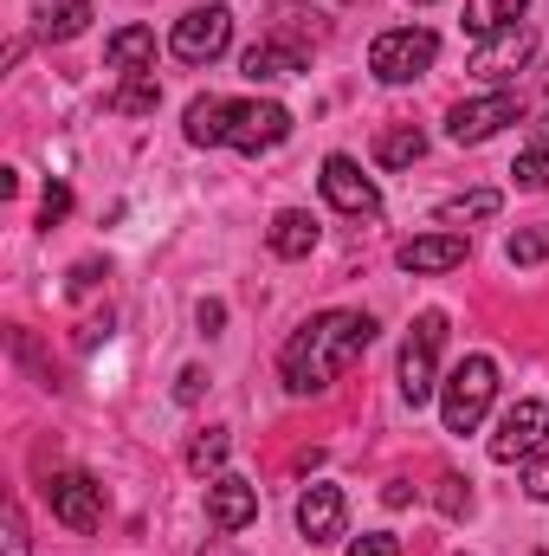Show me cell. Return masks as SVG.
<instances>
[{
	"label": "cell",
	"mask_w": 549,
	"mask_h": 556,
	"mask_svg": "<svg viewBox=\"0 0 549 556\" xmlns=\"http://www.w3.org/2000/svg\"><path fill=\"white\" fill-rule=\"evenodd\" d=\"M511 175H518V188H549V142H531V149H518Z\"/></svg>",
	"instance_id": "cell-27"
},
{
	"label": "cell",
	"mask_w": 549,
	"mask_h": 556,
	"mask_svg": "<svg viewBox=\"0 0 549 556\" xmlns=\"http://www.w3.org/2000/svg\"><path fill=\"white\" fill-rule=\"evenodd\" d=\"M413 7H426V0H413Z\"/></svg>",
	"instance_id": "cell-36"
},
{
	"label": "cell",
	"mask_w": 549,
	"mask_h": 556,
	"mask_svg": "<svg viewBox=\"0 0 549 556\" xmlns=\"http://www.w3.org/2000/svg\"><path fill=\"white\" fill-rule=\"evenodd\" d=\"M220 124H227V98H194L188 104V142L194 149H214L220 142Z\"/></svg>",
	"instance_id": "cell-23"
},
{
	"label": "cell",
	"mask_w": 549,
	"mask_h": 556,
	"mask_svg": "<svg viewBox=\"0 0 549 556\" xmlns=\"http://www.w3.org/2000/svg\"><path fill=\"white\" fill-rule=\"evenodd\" d=\"M420 155H426V137H420L413 124H395V130L375 137V162H382V168H408V162H420Z\"/></svg>",
	"instance_id": "cell-22"
},
{
	"label": "cell",
	"mask_w": 549,
	"mask_h": 556,
	"mask_svg": "<svg viewBox=\"0 0 549 556\" xmlns=\"http://www.w3.org/2000/svg\"><path fill=\"white\" fill-rule=\"evenodd\" d=\"M162 104V85H155V72H137V78H124L117 91H111V111L117 117H149Z\"/></svg>",
	"instance_id": "cell-21"
},
{
	"label": "cell",
	"mask_w": 549,
	"mask_h": 556,
	"mask_svg": "<svg viewBox=\"0 0 549 556\" xmlns=\"http://www.w3.org/2000/svg\"><path fill=\"white\" fill-rule=\"evenodd\" d=\"M498 395V363L491 356H465L446 382H439V415H446V433H478V420Z\"/></svg>",
	"instance_id": "cell-2"
},
{
	"label": "cell",
	"mask_w": 549,
	"mask_h": 556,
	"mask_svg": "<svg viewBox=\"0 0 549 556\" xmlns=\"http://www.w3.org/2000/svg\"><path fill=\"white\" fill-rule=\"evenodd\" d=\"M46 505H52V518L72 525V531H98V525H104V485H98L91 472H52V479H46Z\"/></svg>",
	"instance_id": "cell-7"
},
{
	"label": "cell",
	"mask_w": 549,
	"mask_h": 556,
	"mask_svg": "<svg viewBox=\"0 0 549 556\" xmlns=\"http://www.w3.org/2000/svg\"><path fill=\"white\" fill-rule=\"evenodd\" d=\"M323 194L336 214H356V220H375L382 214V188L356 168V155H330L323 162Z\"/></svg>",
	"instance_id": "cell-9"
},
{
	"label": "cell",
	"mask_w": 549,
	"mask_h": 556,
	"mask_svg": "<svg viewBox=\"0 0 549 556\" xmlns=\"http://www.w3.org/2000/svg\"><path fill=\"white\" fill-rule=\"evenodd\" d=\"M544 137H549V124H544Z\"/></svg>",
	"instance_id": "cell-37"
},
{
	"label": "cell",
	"mask_w": 549,
	"mask_h": 556,
	"mask_svg": "<svg viewBox=\"0 0 549 556\" xmlns=\"http://www.w3.org/2000/svg\"><path fill=\"white\" fill-rule=\"evenodd\" d=\"M7 556H26V518H20V505H7Z\"/></svg>",
	"instance_id": "cell-32"
},
{
	"label": "cell",
	"mask_w": 549,
	"mask_h": 556,
	"mask_svg": "<svg viewBox=\"0 0 549 556\" xmlns=\"http://www.w3.org/2000/svg\"><path fill=\"white\" fill-rule=\"evenodd\" d=\"M524 7H531V0H465V33H472V39H491V33H505V26H518Z\"/></svg>",
	"instance_id": "cell-18"
},
{
	"label": "cell",
	"mask_w": 549,
	"mask_h": 556,
	"mask_svg": "<svg viewBox=\"0 0 549 556\" xmlns=\"http://www.w3.org/2000/svg\"><path fill=\"white\" fill-rule=\"evenodd\" d=\"M433 59H439V39L426 26H395L369 46V72L382 85H413L420 72H433Z\"/></svg>",
	"instance_id": "cell-4"
},
{
	"label": "cell",
	"mask_w": 549,
	"mask_h": 556,
	"mask_svg": "<svg viewBox=\"0 0 549 556\" xmlns=\"http://www.w3.org/2000/svg\"><path fill=\"white\" fill-rule=\"evenodd\" d=\"M284 137H291V111H284V104H272V98H240V104H227V124H220V142H227V149L259 155V149H278Z\"/></svg>",
	"instance_id": "cell-5"
},
{
	"label": "cell",
	"mask_w": 549,
	"mask_h": 556,
	"mask_svg": "<svg viewBox=\"0 0 549 556\" xmlns=\"http://www.w3.org/2000/svg\"><path fill=\"white\" fill-rule=\"evenodd\" d=\"M375 343V317L369 311H317L304 330H291L278 376L291 395H323L349 363H362V350Z\"/></svg>",
	"instance_id": "cell-1"
},
{
	"label": "cell",
	"mask_w": 549,
	"mask_h": 556,
	"mask_svg": "<svg viewBox=\"0 0 549 556\" xmlns=\"http://www.w3.org/2000/svg\"><path fill=\"white\" fill-rule=\"evenodd\" d=\"M85 26H91V0H59V7H46V13H39V39H52V46L78 39Z\"/></svg>",
	"instance_id": "cell-20"
},
{
	"label": "cell",
	"mask_w": 549,
	"mask_h": 556,
	"mask_svg": "<svg viewBox=\"0 0 549 556\" xmlns=\"http://www.w3.org/2000/svg\"><path fill=\"white\" fill-rule=\"evenodd\" d=\"M65 214H72V188H65V181H52V188H46V201H39V227H52V220H65Z\"/></svg>",
	"instance_id": "cell-28"
},
{
	"label": "cell",
	"mask_w": 549,
	"mask_h": 556,
	"mask_svg": "<svg viewBox=\"0 0 549 556\" xmlns=\"http://www.w3.org/2000/svg\"><path fill=\"white\" fill-rule=\"evenodd\" d=\"M104 59H111V72H149L155 65V33L149 26H124V33H111V46H104Z\"/></svg>",
	"instance_id": "cell-16"
},
{
	"label": "cell",
	"mask_w": 549,
	"mask_h": 556,
	"mask_svg": "<svg viewBox=\"0 0 549 556\" xmlns=\"http://www.w3.org/2000/svg\"><path fill=\"white\" fill-rule=\"evenodd\" d=\"M505 207V194L498 188H472V194H452V201H439V227H465V220H491Z\"/></svg>",
	"instance_id": "cell-19"
},
{
	"label": "cell",
	"mask_w": 549,
	"mask_h": 556,
	"mask_svg": "<svg viewBox=\"0 0 549 556\" xmlns=\"http://www.w3.org/2000/svg\"><path fill=\"white\" fill-rule=\"evenodd\" d=\"M537 52V33L531 26H505V33H491V39H478V52H472V78H511L524 59Z\"/></svg>",
	"instance_id": "cell-12"
},
{
	"label": "cell",
	"mask_w": 549,
	"mask_h": 556,
	"mask_svg": "<svg viewBox=\"0 0 549 556\" xmlns=\"http://www.w3.org/2000/svg\"><path fill=\"white\" fill-rule=\"evenodd\" d=\"M201 382H207L201 369H181V389H175V395H181V402H201Z\"/></svg>",
	"instance_id": "cell-33"
},
{
	"label": "cell",
	"mask_w": 549,
	"mask_h": 556,
	"mask_svg": "<svg viewBox=\"0 0 549 556\" xmlns=\"http://www.w3.org/2000/svg\"><path fill=\"white\" fill-rule=\"evenodd\" d=\"M524 492H531L537 505H549V459H531V466H524Z\"/></svg>",
	"instance_id": "cell-31"
},
{
	"label": "cell",
	"mask_w": 549,
	"mask_h": 556,
	"mask_svg": "<svg viewBox=\"0 0 549 556\" xmlns=\"http://www.w3.org/2000/svg\"><path fill=\"white\" fill-rule=\"evenodd\" d=\"M175 59L181 65H214L227 46H233V13L227 7H194V13H181L175 20Z\"/></svg>",
	"instance_id": "cell-6"
},
{
	"label": "cell",
	"mask_w": 549,
	"mask_h": 556,
	"mask_svg": "<svg viewBox=\"0 0 549 556\" xmlns=\"http://www.w3.org/2000/svg\"><path fill=\"white\" fill-rule=\"evenodd\" d=\"M505 260H511V266H544L549 260V227H524V233H511Z\"/></svg>",
	"instance_id": "cell-25"
},
{
	"label": "cell",
	"mask_w": 549,
	"mask_h": 556,
	"mask_svg": "<svg viewBox=\"0 0 549 556\" xmlns=\"http://www.w3.org/2000/svg\"><path fill=\"white\" fill-rule=\"evenodd\" d=\"M439 343H446V311H420L408 350H401V395H408V408H426L433 389H439Z\"/></svg>",
	"instance_id": "cell-3"
},
{
	"label": "cell",
	"mask_w": 549,
	"mask_h": 556,
	"mask_svg": "<svg viewBox=\"0 0 549 556\" xmlns=\"http://www.w3.org/2000/svg\"><path fill=\"white\" fill-rule=\"evenodd\" d=\"M518 117H524V98H518V91H491V98L452 104V111H446V137L452 142H485V137H498L505 124H518Z\"/></svg>",
	"instance_id": "cell-8"
},
{
	"label": "cell",
	"mask_w": 549,
	"mask_h": 556,
	"mask_svg": "<svg viewBox=\"0 0 549 556\" xmlns=\"http://www.w3.org/2000/svg\"><path fill=\"white\" fill-rule=\"evenodd\" d=\"M465 253H472L465 233L446 227V233H420V240H408L395 260H401V273H452V266H465Z\"/></svg>",
	"instance_id": "cell-13"
},
{
	"label": "cell",
	"mask_w": 549,
	"mask_h": 556,
	"mask_svg": "<svg viewBox=\"0 0 549 556\" xmlns=\"http://www.w3.org/2000/svg\"><path fill=\"white\" fill-rule=\"evenodd\" d=\"M544 440H549V402H518V408H505L498 433H491V459H498V466L531 459Z\"/></svg>",
	"instance_id": "cell-10"
},
{
	"label": "cell",
	"mask_w": 549,
	"mask_h": 556,
	"mask_svg": "<svg viewBox=\"0 0 549 556\" xmlns=\"http://www.w3.org/2000/svg\"><path fill=\"white\" fill-rule=\"evenodd\" d=\"M227 324V304H201V330H220Z\"/></svg>",
	"instance_id": "cell-34"
},
{
	"label": "cell",
	"mask_w": 549,
	"mask_h": 556,
	"mask_svg": "<svg viewBox=\"0 0 549 556\" xmlns=\"http://www.w3.org/2000/svg\"><path fill=\"white\" fill-rule=\"evenodd\" d=\"M227 453H233V440H227V427H207V433H201V440L188 446V466H194V472L207 479V472H220V466H227Z\"/></svg>",
	"instance_id": "cell-24"
},
{
	"label": "cell",
	"mask_w": 549,
	"mask_h": 556,
	"mask_svg": "<svg viewBox=\"0 0 549 556\" xmlns=\"http://www.w3.org/2000/svg\"><path fill=\"white\" fill-rule=\"evenodd\" d=\"M201 556H233V551H227V544H214V551H201Z\"/></svg>",
	"instance_id": "cell-35"
},
{
	"label": "cell",
	"mask_w": 549,
	"mask_h": 556,
	"mask_svg": "<svg viewBox=\"0 0 549 556\" xmlns=\"http://www.w3.org/2000/svg\"><path fill=\"white\" fill-rule=\"evenodd\" d=\"M297 531H304V544H336L343 538V492L336 485H310L297 498Z\"/></svg>",
	"instance_id": "cell-14"
},
{
	"label": "cell",
	"mask_w": 549,
	"mask_h": 556,
	"mask_svg": "<svg viewBox=\"0 0 549 556\" xmlns=\"http://www.w3.org/2000/svg\"><path fill=\"white\" fill-rule=\"evenodd\" d=\"M433 505H439L446 518H465V511H472V485H465L459 472H439V479H433Z\"/></svg>",
	"instance_id": "cell-26"
},
{
	"label": "cell",
	"mask_w": 549,
	"mask_h": 556,
	"mask_svg": "<svg viewBox=\"0 0 549 556\" xmlns=\"http://www.w3.org/2000/svg\"><path fill=\"white\" fill-rule=\"evenodd\" d=\"M266 240H272L278 260H304V253L317 247V220H310V214H297V207H284V214L272 220V233H266Z\"/></svg>",
	"instance_id": "cell-17"
},
{
	"label": "cell",
	"mask_w": 549,
	"mask_h": 556,
	"mask_svg": "<svg viewBox=\"0 0 549 556\" xmlns=\"http://www.w3.org/2000/svg\"><path fill=\"white\" fill-rule=\"evenodd\" d=\"M259 518V485L233 479V472H214L207 479V525L214 531H246Z\"/></svg>",
	"instance_id": "cell-11"
},
{
	"label": "cell",
	"mask_w": 549,
	"mask_h": 556,
	"mask_svg": "<svg viewBox=\"0 0 549 556\" xmlns=\"http://www.w3.org/2000/svg\"><path fill=\"white\" fill-rule=\"evenodd\" d=\"M349 556H401V538H388V531H369V538H356Z\"/></svg>",
	"instance_id": "cell-30"
},
{
	"label": "cell",
	"mask_w": 549,
	"mask_h": 556,
	"mask_svg": "<svg viewBox=\"0 0 549 556\" xmlns=\"http://www.w3.org/2000/svg\"><path fill=\"white\" fill-rule=\"evenodd\" d=\"M304 65H310V46H304V39H259V46L240 59V72H246L253 85L291 78V72H304Z\"/></svg>",
	"instance_id": "cell-15"
},
{
	"label": "cell",
	"mask_w": 549,
	"mask_h": 556,
	"mask_svg": "<svg viewBox=\"0 0 549 556\" xmlns=\"http://www.w3.org/2000/svg\"><path fill=\"white\" fill-rule=\"evenodd\" d=\"M98 278H111V266H98V260H78L65 291H72V298H85V291H98Z\"/></svg>",
	"instance_id": "cell-29"
}]
</instances>
